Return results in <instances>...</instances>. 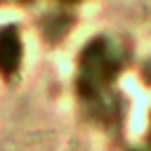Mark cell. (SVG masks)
Returning a JSON list of instances; mask_svg holds the SVG:
<instances>
[{"instance_id": "obj_1", "label": "cell", "mask_w": 151, "mask_h": 151, "mask_svg": "<svg viewBox=\"0 0 151 151\" xmlns=\"http://www.w3.org/2000/svg\"><path fill=\"white\" fill-rule=\"evenodd\" d=\"M113 68H116V61H113L111 52L106 50V45L97 42V45H92L85 52V59H83V80L97 85V83L106 80L113 73Z\"/></svg>"}, {"instance_id": "obj_2", "label": "cell", "mask_w": 151, "mask_h": 151, "mask_svg": "<svg viewBox=\"0 0 151 151\" xmlns=\"http://www.w3.org/2000/svg\"><path fill=\"white\" fill-rule=\"evenodd\" d=\"M19 64V40L7 33L0 38V68L2 71H14V66Z\"/></svg>"}]
</instances>
